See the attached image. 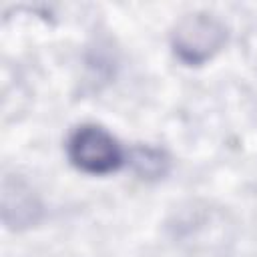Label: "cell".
I'll list each match as a JSON object with an SVG mask.
<instances>
[{"label":"cell","instance_id":"cell-1","mask_svg":"<svg viewBox=\"0 0 257 257\" xmlns=\"http://www.w3.org/2000/svg\"><path fill=\"white\" fill-rule=\"evenodd\" d=\"M68 157L84 173L104 175L122 163V151L116 139L96 124L78 126L68 139Z\"/></svg>","mask_w":257,"mask_h":257},{"label":"cell","instance_id":"cell-2","mask_svg":"<svg viewBox=\"0 0 257 257\" xmlns=\"http://www.w3.org/2000/svg\"><path fill=\"white\" fill-rule=\"evenodd\" d=\"M225 42V26L211 14H189L179 20L173 32V48L187 64L211 58Z\"/></svg>","mask_w":257,"mask_h":257}]
</instances>
